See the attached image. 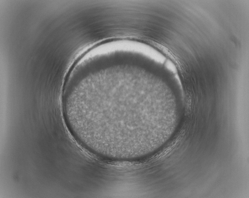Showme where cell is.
Segmentation results:
<instances>
[{
  "label": "cell",
  "instance_id": "cell-1",
  "mask_svg": "<svg viewBox=\"0 0 249 198\" xmlns=\"http://www.w3.org/2000/svg\"><path fill=\"white\" fill-rule=\"evenodd\" d=\"M165 66L166 68L174 74H176L177 72V70L176 66L174 65L173 63L169 60H167L165 62Z\"/></svg>",
  "mask_w": 249,
  "mask_h": 198
}]
</instances>
